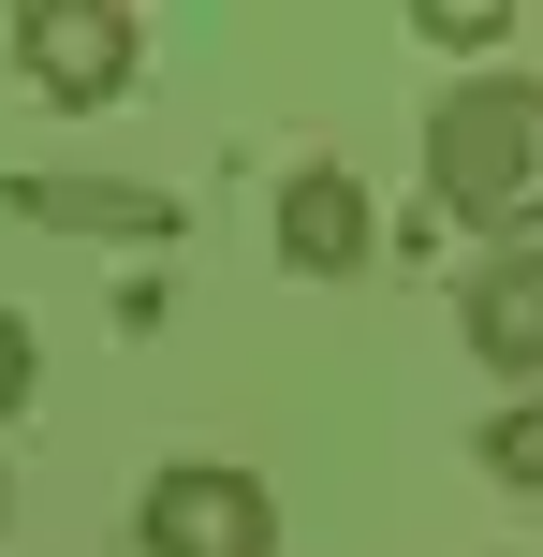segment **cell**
<instances>
[{
    "instance_id": "6",
    "label": "cell",
    "mask_w": 543,
    "mask_h": 557,
    "mask_svg": "<svg viewBox=\"0 0 543 557\" xmlns=\"http://www.w3.org/2000/svg\"><path fill=\"white\" fill-rule=\"evenodd\" d=\"M15 221H74V235H192L176 191H103V176H15Z\"/></svg>"
},
{
    "instance_id": "5",
    "label": "cell",
    "mask_w": 543,
    "mask_h": 557,
    "mask_svg": "<svg viewBox=\"0 0 543 557\" xmlns=\"http://www.w3.org/2000/svg\"><path fill=\"white\" fill-rule=\"evenodd\" d=\"M280 264H309V278H353V264H368V191H353L338 162H294L280 176Z\"/></svg>"
},
{
    "instance_id": "4",
    "label": "cell",
    "mask_w": 543,
    "mask_h": 557,
    "mask_svg": "<svg viewBox=\"0 0 543 557\" xmlns=\"http://www.w3.org/2000/svg\"><path fill=\"white\" fill-rule=\"evenodd\" d=\"M456 323H470V352H485L515 396H543V250H485L470 294H456Z\"/></svg>"
},
{
    "instance_id": "9",
    "label": "cell",
    "mask_w": 543,
    "mask_h": 557,
    "mask_svg": "<svg viewBox=\"0 0 543 557\" xmlns=\"http://www.w3.org/2000/svg\"><path fill=\"white\" fill-rule=\"evenodd\" d=\"M0 513H15V499H0Z\"/></svg>"
},
{
    "instance_id": "3",
    "label": "cell",
    "mask_w": 543,
    "mask_h": 557,
    "mask_svg": "<svg viewBox=\"0 0 543 557\" xmlns=\"http://www.w3.org/2000/svg\"><path fill=\"white\" fill-rule=\"evenodd\" d=\"M15 59H29V88H59V103H118V88H133V15H118V0H29Z\"/></svg>"
},
{
    "instance_id": "8",
    "label": "cell",
    "mask_w": 543,
    "mask_h": 557,
    "mask_svg": "<svg viewBox=\"0 0 543 557\" xmlns=\"http://www.w3.org/2000/svg\"><path fill=\"white\" fill-rule=\"evenodd\" d=\"M29 367H45V352H29V323L0 308V411H29Z\"/></svg>"
},
{
    "instance_id": "2",
    "label": "cell",
    "mask_w": 543,
    "mask_h": 557,
    "mask_svg": "<svg viewBox=\"0 0 543 557\" xmlns=\"http://www.w3.org/2000/svg\"><path fill=\"white\" fill-rule=\"evenodd\" d=\"M133 543L147 557H280V499H264L250 470H206L192 455V470H162L133 499Z\"/></svg>"
},
{
    "instance_id": "1",
    "label": "cell",
    "mask_w": 543,
    "mask_h": 557,
    "mask_svg": "<svg viewBox=\"0 0 543 557\" xmlns=\"http://www.w3.org/2000/svg\"><path fill=\"white\" fill-rule=\"evenodd\" d=\"M427 176L499 250H543V74H456L427 103Z\"/></svg>"
},
{
    "instance_id": "7",
    "label": "cell",
    "mask_w": 543,
    "mask_h": 557,
    "mask_svg": "<svg viewBox=\"0 0 543 557\" xmlns=\"http://www.w3.org/2000/svg\"><path fill=\"white\" fill-rule=\"evenodd\" d=\"M485 470L499 484H543V396H515V411L485 425Z\"/></svg>"
}]
</instances>
